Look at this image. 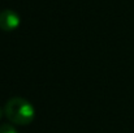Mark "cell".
I'll list each match as a JSON object with an SVG mask.
<instances>
[{
    "label": "cell",
    "instance_id": "3",
    "mask_svg": "<svg viewBox=\"0 0 134 133\" xmlns=\"http://www.w3.org/2000/svg\"><path fill=\"white\" fill-rule=\"evenodd\" d=\"M0 133H17V131L12 124H1L0 125Z\"/></svg>",
    "mask_w": 134,
    "mask_h": 133
},
{
    "label": "cell",
    "instance_id": "2",
    "mask_svg": "<svg viewBox=\"0 0 134 133\" xmlns=\"http://www.w3.org/2000/svg\"><path fill=\"white\" fill-rule=\"evenodd\" d=\"M20 26V16L12 9L0 12V29L4 31H13Z\"/></svg>",
    "mask_w": 134,
    "mask_h": 133
},
{
    "label": "cell",
    "instance_id": "4",
    "mask_svg": "<svg viewBox=\"0 0 134 133\" xmlns=\"http://www.w3.org/2000/svg\"><path fill=\"white\" fill-rule=\"evenodd\" d=\"M1 116H3V110L0 108V119H1Z\"/></svg>",
    "mask_w": 134,
    "mask_h": 133
},
{
    "label": "cell",
    "instance_id": "1",
    "mask_svg": "<svg viewBox=\"0 0 134 133\" xmlns=\"http://www.w3.org/2000/svg\"><path fill=\"white\" fill-rule=\"evenodd\" d=\"M4 112L9 121L16 125H27L35 118V110L33 104L20 97L10 98L4 107Z\"/></svg>",
    "mask_w": 134,
    "mask_h": 133
}]
</instances>
